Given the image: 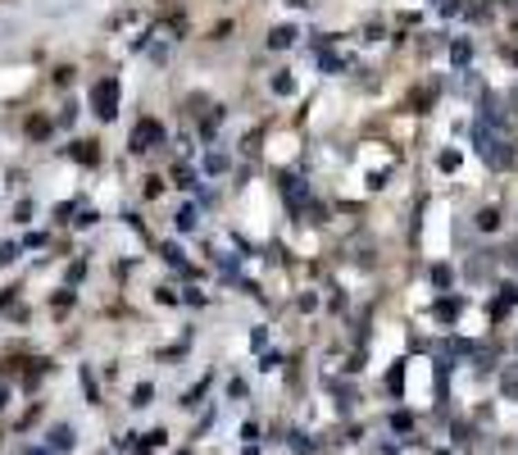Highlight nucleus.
<instances>
[{
    "label": "nucleus",
    "mask_w": 518,
    "mask_h": 455,
    "mask_svg": "<svg viewBox=\"0 0 518 455\" xmlns=\"http://www.w3.org/2000/svg\"><path fill=\"white\" fill-rule=\"evenodd\" d=\"M50 451H59V455L73 451V428H68V423H59V428L50 433Z\"/></svg>",
    "instance_id": "4"
},
{
    "label": "nucleus",
    "mask_w": 518,
    "mask_h": 455,
    "mask_svg": "<svg viewBox=\"0 0 518 455\" xmlns=\"http://www.w3.org/2000/svg\"><path fill=\"white\" fill-rule=\"evenodd\" d=\"M437 315H441V319H454V315H459V301H450V296H445V301H437Z\"/></svg>",
    "instance_id": "7"
},
{
    "label": "nucleus",
    "mask_w": 518,
    "mask_h": 455,
    "mask_svg": "<svg viewBox=\"0 0 518 455\" xmlns=\"http://www.w3.org/2000/svg\"><path fill=\"white\" fill-rule=\"evenodd\" d=\"M155 141H164V128H160L155 119H141V123H137V132H132V151L141 155V151H151Z\"/></svg>",
    "instance_id": "3"
},
{
    "label": "nucleus",
    "mask_w": 518,
    "mask_h": 455,
    "mask_svg": "<svg viewBox=\"0 0 518 455\" xmlns=\"http://www.w3.org/2000/svg\"><path fill=\"white\" fill-rule=\"evenodd\" d=\"M473 137H477V151H482V160H486V164H496V169H505V164L514 160V151H509L514 141L505 137V128H500L496 119H491V123L482 119V123L473 128Z\"/></svg>",
    "instance_id": "1"
},
{
    "label": "nucleus",
    "mask_w": 518,
    "mask_h": 455,
    "mask_svg": "<svg viewBox=\"0 0 518 455\" xmlns=\"http://www.w3.org/2000/svg\"><path fill=\"white\" fill-rule=\"evenodd\" d=\"M10 296H14V292H0V310H5V305H10Z\"/></svg>",
    "instance_id": "15"
},
{
    "label": "nucleus",
    "mask_w": 518,
    "mask_h": 455,
    "mask_svg": "<svg viewBox=\"0 0 518 455\" xmlns=\"http://www.w3.org/2000/svg\"><path fill=\"white\" fill-rule=\"evenodd\" d=\"M291 41H296V28H273V32H269V46H273V50H287Z\"/></svg>",
    "instance_id": "5"
},
{
    "label": "nucleus",
    "mask_w": 518,
    "mask_h": 455,
    "mask_svg": "<svg viewBox=\"0 0 518 455\" xmlns=\"http://www.w3.org/2000/svg\"><path fill=\"white\" fill-rule=\"evenodd\" d=\"M77 160H82V164H96V146H86V141H82V146H77Z\"/></svg>",
    "instance_id": "9"
},
{
    "label": "nucleus",
    "mask_w": 518,
    "mask_h": 455,
    "mask_svg": "<svg viewBox=\"0 0 518 455\" xmlns=\"http://www.w3.org/2000/svg\"><path fill=\"white\" fill-rule=\"evenodd\" d=\"M500 387H505V396H518V364H509L500 373Z\"/></svg>",
    "instance_id": "6"
},
{
    "label": "nucleus",
    "mask_w": 518,
    "mask_h": 455,
    "mask_svg": "<svg viewBox=\"0 0 518 455\" xmlns=\"http://www.w3.org/2000/svg\"><path fill=\"white\" fill-rule=\"evenodd\" d=\"M28 132H32V137H46V132H50V123H46V119H32V123H28Z\"/></svg>",
    "instance_id": "13"
},
{
    "label": "nucleus",
    "mask_w": 518,
    "mask_h": 455,
    "mask_svg": "<svg viewBox=\"0 0 518 455\" xmlns=\"http://www.w3.org/2000/svg\"><path fill=\"white\" fill-rule=\"evenodd\" d=\"M273 91H278V96H291V77H287V73L273 77Z\"/></svg>",
    "instance_id": "11"
},
{
    "label": "nucleus",
    "mask_w": 518,
    "mask_h": 455,
    "mask_svg": "<svg viewBox=\"0 0 518 455\" xmlns=\"http://www.w3.org/2000/svg\"><path fill=\"white\" fill-rule=\"evenodd\" d=\"M205 169H209V174H223V169H227V160H223V155H209V160H205Z\"/></svg>",
    "instance_id": "12"
},
{
    "label": "nucleus",
    "mask_w": 518,
    "mask_h": 455,
    "mask_svg": "<svg viewBox=\"0 0 518 455\" xmlns=\"http://www.w3.org/2000/svg\"><path fill=\"white\" fill-rule=\"evenodd\" d=\"M441 455H450V451H441Z\"/></svg>",
    "instance_id": "16"
},
{
    "label": "nucleus",
    "mask_w": 518,
    "mask_h": 455,
    "mask_svg": "<svg viewBox=\"0 0 518 455\" xmlns=\"http://www.w3.org/2000/svg\"><path fill=\"white\" fill-rule=\"evenodd\" d=\"M496 223H500L496 210H482V214H477V228H496Z\"/></svg>",
    "instance_id": "10"
},
{
    "label": "nucleus",
    "mask_w": 518,
    "mask_h": 455,
    "mask_svg": "<svg viewBox=\"0 0 518 455\" xmlns=\"http://www.w3.org/2000/svg\"><path fill=\"white\" fill-rule=\"evenodd\" d=\"M182 455H186V451H182Z\"/></svg>",
    "instance_id": "17"
},
{
    "label": "nucleus",
    "mask_w": 518,
    "mask_h": 455,
    "mask_svg": "<svg viewBox=\"0 0 518 455\" xmlns=\"http://www.w3.org/2000/svg\"><path fill=\"white\" fill-rule=\"evenodd\" d=\"M387 387H391V396H400V387H405V373H400V364L387 373Z\"/></svg>",
    "instance_id": "8"
},
{
    "label": "nucleus",
    "mask_w": 518,
    "mask_h": 455,
    "mask_svg": "<svg viewBox=\"0 0 518 455\" xmlns=\"http://www.w3.org/2000/svg\"><path fill=\"white\" fill-rule=\"evenodd\" d=\"M178 228H195V210H182V214H178Z\"/></svg>",
    "instance_id": "14"
},
{
    "label": "nucleus",
    "mask_w": 518,
    "mask_h": 455,
    "mask_svg": "<svg viewBox=\"0 0 518 455\" xmlns=\"http://www.w3.org/2000/svg\"><path fill=\"white\" fill-rule=\"evenodd\" d=\"M91 105H96L100 119H114L119 114V77H100L91 87Z\"/></svg>",
    "instance_id": "2"
}]
</instances>
